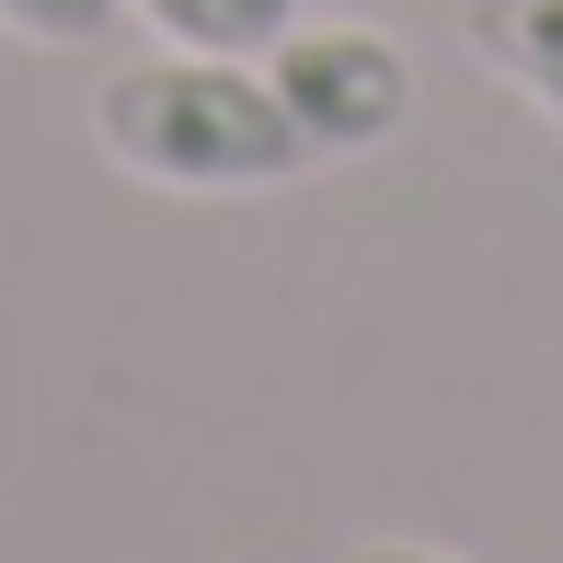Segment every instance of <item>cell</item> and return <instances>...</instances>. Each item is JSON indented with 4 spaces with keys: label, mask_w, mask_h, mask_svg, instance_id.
Returning <instances> with one entry per match:
<instances>
[{
    "label": "cell",
    "mask_w": 563,
    "mask_h": 563,
    "mask_svg": "<svg viewBox=\"0 0 563 563\" xmlns=\"http://www.w3.org/2000/svg\"><path fill=\"white\" fill-rule=\"evenodd\" d=\"M92 150L126 185L162 196H276L311 173V139L276 104L265 58H208V46H162L92 81Z\"/></svg>",
    "instance_id": "cell-1"
},
{
    "label": "cell",
    "mask_w": 563,
    "mask_h": 563,
    "mask_svg": "<svg viewBox=\"0 0 563 563\" xmlns=\"http://www.w3.org/2000/svg\"><path fill=\"white\" fill-rule=\"evenodd\" d=\"M265 81H276V104L299 115L311 162H368V150H391L402 126H415V58H402L379 23H311L299 12L288 35L265 46Z\"/></svg>",
    "instance_id": "cell-2"
},
{
    "label": "cell",
    "mask_w": 563,
    "mask_h": 563,
    "mask_svg": "<svg viewBox=\"0 0 563 563\" xmlns=\"http://www.w3.org/2000/svg\"><path fill=\"white\" fill-rule=\"evenodd\" d=\"M460 46L563 139V0H460Z\"/></svg>",
    "instance_id": "cell-3"
},
{
    "label": "cell",
    "mask_w": 563,
    "mask_h": 563,
    "mask_svg": "<svg viewBox=\"0 0 563 563\" xmlns=\"http://www.w3.org/2000/svg\"><path fill=\"white\" fill-rule=\"evenodd\" d=\"M162 46H208V58H265L299 23V0H126Z\"/></svg>",
    "instance_id": "cell-4"
},
{
    "label": "cell",
    "mask_w": 563,
    "mask_h": 563,
    "mask_svg": "<svg viewBox=\"0 0 563 563\" xmlns=\"http://www.w3.org/2000/svg\"><path fill=\"white\" fill-rule=\"evenodd\" d=\"M115 12H126V0H0V35H23V46H92Z\"/></svg>",
    "instance_id": "cell-5"
},
{
    "label": "cell",
    "mask_w": 563,
    "mask_h": 563,
    "mask_svg": "<svg viewBox=\"0 0 563 563\" xmlns=\"http://www.w3.org/2000/svg\"><path fill=\"white\" fill-rule=\"evenodd\" d=\"M345 563H460V552H438V541H356Z\"/></svg>",
    "instance_id": "cell-6"
}]
</instances>
